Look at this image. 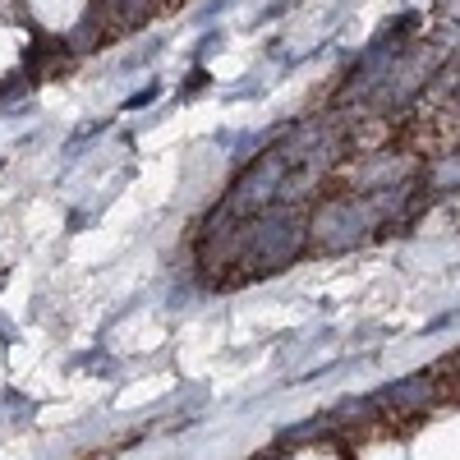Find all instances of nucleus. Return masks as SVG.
Here are the masks:
<instances>
[{"label":"nucleus","instance_id":"423d86ee","mask_svg":"<svg viewBox=\"0 0 460 460\" xmlns=\"http://www.w3.org/2000/svg\"><path fill=\"white\" fill-rule=\"evenodd\" d=\"M419 185L428 189V198H456L460 194V152L447 148V152H433L424 166H419Z\"/></svg>","mask_w":460,"mask_h":460},{"label":"nucleus","instance_id":"39448f33","mask_svg":"<svg viewBox=\"0 0 460 460\" xmlns=\"http://www.w3.org/2000/svg\"><path fill=\"white\" fill-rule=\"evenodd\" d=\"M447 396H451L447 378H442L438 368H424V373H415V378H405V382L382 387V391L373 396V410L387 415V419H396V415H415L419 419V415H428V410H438Z\"/></svg>","mask_w":460,"mask_h":460},{"label":"nucleus","instance_id":"f257e3e1","mask_svg":"<svg viewBox=\"0 0 460 460\" xmlns=\"http://www.w3.org/2000/svg\"><path fill=\"white\" fill-rule=\"evenodd\" d=\"M308 208L295 203H272L258 217H244V244H240V267H235V285L240 281H263V276L285 272L308 253Z\"/></svg>","mask_w":460,"mask_h":460},{"label":"nucleus","instance_id":"f03ea898","mask_svg":"<svg viewBox=\"0 0 460 460\" xmlns=\"http://www.w3.org/2000/svg\"><path fill=\"white\" fill-rule=\"evenodd\" d=\"M308 253H354L364 244L378 240V212L364 194H322L318 203H308Z\"/></svg>","mask_w":460,"mask_h":460},{"label":"nucleus","instance_id":"20e7f679","mask_svg":"<svg viewBox=\"0 0 460 460\" xmlns=\"http://www.w3.org/2000/svg\"><path fill=\"white\" fill-rule=\"evenodd\" d=\"M281 180H285V161H281L276 148H267V152H258L240 175H235V185L226 189V198H221L217 208L226 212V217H235V221L258 217L263 208L281 203Z\"/></svg>","mask_w":460,"mask_h":460},{"label":"nucleus","instance_id":"7ed1b4c3","mask_svg":"<svg viewBox=\"0 0 460 460\" xmlns=\"http://www.w3.org/2000/svg\"><path fill=\"white\" fill-rule=\"evenodd\" d=\"M419 166H424V157L410 152V148H396V143L368 157H345L327 175V194H373V189L405 185L419 175Z\"/></svg>","mask_w":460,"mask_h":460}]
</instances>
